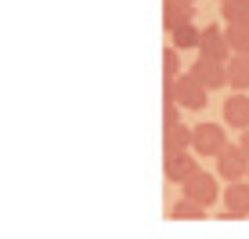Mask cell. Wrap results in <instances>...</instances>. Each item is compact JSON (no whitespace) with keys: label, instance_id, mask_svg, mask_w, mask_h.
I'll list each match as a JSON object with an SVG mask.
<instances>
[{"label":"cell","instance_id":"6da1fadb","mask_svg":"<svg viewBox=\"0 0 249 239\" xmlns=\"http://www.w3.org/2000/svg\"><path fill=\"white\" fill-rule=\"evenodd\" d=\"M206 83L192 73H181L174 80H166V98H174L181 109H206Z\"/></svg>","mask_w":249,"mask_h":239},{"label":"cell","instance_id":"7a4b0ae2","mask_svg":"<svg viewBox=\"0 0 249 239\" xmlns=\"http://www.w3.org/2000/svg\"><path fill=\"white\" fill-rule=\"evenodd\" d=\"M217 174L224 178V181H242V178L249 174V156L242 145H224V152L217 156Z\"/></svg>","mask_w":249,"mask_h":239},{"label":"cell","instance_id":"3957f363","mask_svg":"<svg viewBox=\"0 0 249 239\" xmlns=\"http://www.w3.org/2000/svg\"><path fill=\"white\" fill-rule=\"evenodd\" d=\"M224 127L220 123H199L195 127V141H192V152H199V156H220L224 152Z\"/></svg>","mask_w":249,"mask_h":239},{"label":"cell","instance_id":"277c9868","mask_svg":"<svg viewBox=\"0 0 249 239\" xmlns=\"http://www.w3.org/2000/svg\"><path fill=\"white\" fill-rule=\"evenodd\" d=\"M188 199H195V203H202V207H213V199H217V178L210 174V170H195L192 178L181 185Z\"/></svg>","mask_w":249,"mask_h":239},{"label":"cell","instance_id":"5b68a950","mask_svg":"<svg viewBox=\"0 0 249 239\" xmlns=\"http://www.w3.org/2000/svg\"><path fill=\"white\" fill-rule=\"evenodd\" d=\"M188 73L199 76L206 87H228V62H220V58H206V55H199V58L192 62V69H188Z\"/></svg>","mask_w":249,"mask_h":239},{"label":"cell","instance_id":"8992f818","mask_svg":"<svg viewBox=\"0 0 249 239\" xmlns=\"http://www.w3.org/2000/svg\"><path fill=\"white\" fill-rule=\"evenodd\" d=\"M199 55L228 62V58L235 55V51H231V44H228V33H220L217 25H206V29H202V37H199Z\"/></svg>","mask_w":249,"mask_h":239},{"label":"cell","instance_id":"52a82bcc","mask_svg":"<svg viewBox=\"0 0 249 239\" xmlns=\"http://www.w3.org/2000/svg\"><path fill=\"white\" fill-rule=\"evenodd\" d=\"M224 123L238 127V131L249 127V95H246V91H235V95L224 101Z\"/></svg>","mask_w":249,"mask_h":239},{"label":"cell","instance_id":"ba28073f","mask_svg":"<svg viewBox=\"0 0 249 239\" xmlns=\"http://www.w3.org/2000/svg\"><path fill=\"white\" fill-rule=\"evenodd\" d=\"M224 207L231 210V218H249V181H231L224 192Z\"/></svg>","mask_w":249,"mask_h":239},{"label":"cell","instance_id":"9c48e42d","mask_svg":"<svg viewBox=\"0 0 249 239\" xmlns=\"http://www.w3.org/2000/svg\"><path fill=\"white\" fill-rule=\"evenodd\" d=\"M195 170H199V163H195L192 152H174V156H166V178H170V181L184 185Z\"/></svg>","mask_w":249,"mask_h":239},{"label":"cell","instance_id":"30bf717a","mask_svg":"<svg viewBox=\"0 0 249 239\" xmlns=\"http://www.w3.org/2000/svg\"><path fill=\"white\" fill-rule=\"evenodd\" d=\"M192 141H195V127L174 123V127H166V141H162V149H166V156H174V152H188Z\"/></svg>","mask_w":249,"mask_h":239},{"label":"cell","instance_id":"8fae6325","mask_svg":"<svg viewBox=\"0 0 249 239\" xmlns=\"http://www.w3.org/2000/svg\"><path fill=\"white\" fill-rule=\"evenodd\" d=\"M192 0H166L162 4V22H166V29H177V25L192 22Z\"/></svg>","mask_w":249,"mask_h":239},{"label":"cell","instance_id":"7c38bea8","mask_svg":"<svg viewBox=\"0 0 249 239\" xmlns=\"http://www.w3.org/2000/svg\"><path fill=\"white\" fill-rule=\"evenodd\" d=\"M228 87L249 91V55H231L228 58Z\"/></svg>","mask_w":249,"mask_h":239},{"label":"cell","instance_id":"4fadbf2b","mask_svg":"<svg viewBox=\"0 0 249 239\" xmlns=\"http://www.w3.org/2000/svg\"><path fill=\"white\" fill-rule=\"evenodd\" d=\"M206 214H210V207L188 199V196H184L181 203H174V207H170V218H177V221H206Z\"/></svg>","mask_w":249,"mask_h":239},{"label":"cell","instance_id":"5bb4252c","mask_svg":"<svg viewBox=\"0 0 249 239\" xmlns=\"http://www.w3.org/2000/svg\"><path fill=\"white\" fill-rule=\"evenodd\" d=\"M170 37H174V47L188 51V47H199V37H202V29H199L195 22H184V25H177V29H170Z\"/></svg>","mask_w":249,"mask_h":239},{"label":"cell","instance_id":"9a60e30c","mask_svg":"<svg viewBox=\"0 0 249 239\" xmlns=\"http://www.w3.org/2000/svg\"><path fill=\"white\" fill-rule=\"evenodd\" d=\"M220 15H224L228 25L249 22V0H224V4H220Z\"/></svg>","mask_w":249,"mask_h":239},{"label":"cell","instance_id":"2e32d148","mask_svg":"<svg viewBox=\"0 0 249 239\" xmlns=\"http://www.w3.org/2000/svg\"><path fill=\"white\" fill-rule=\"evenodd\" d=\"M228 44L235 55H249V22H238V25H228Z\"/></svg>","mask_w":249,"mask_h":239},{"label":"cell","instance_id":"e0dca14e","mask_svg":"<svg viewBox=\"0 0 249 239\" xmlns=\"http://www.w3.org/2000/svg\"><path fill=\"white\" fill-rule=\"evenodd\" d=\"M162 69H166V80H174V76H181V47L170 44L162 51Z\"/></svg>","mask_w":249,"mask_h":239},{"label":"cell","instance_id":"ac0fdd59","mask_svg":"<svg viewBox=\"0 0 249 239\" xmlns=\"http://www.w3.org/2000/svg\"><path fill=\"white\" fill-rule=\"evenodd\" d=\"M162 113H166V127H174V123H181V105H177L174 98H166V109H162Z\"/></svg>","mask_w":249,"mask_h":239},{"label":"cell","instance_id":"d6986e66","mask_svg":"<svg viewBox=\"0 0 249 239\" xmlns=\"http://www.w3.org/2000/svg\"><path fill=\"white\" fill-rule=\"evenodd\" d=\"M238 145H242V149H246V156H249V127L242 131V141H238Z\"/></svg>","mask_w":249,"mask_h":239},{"label":"cell","instance_id":"ffe728a7","mask_svg":"<svg viewBox=\"0 0 249 239\" xmlns=\"http://www.w3.org/2000/svg\"><path fill=\"white\" fill-rule=\"evenodd\" d=\"M246 181H249V174H246Z\"/></svg>","mask_w":249,"mask_h":239},{"label":"cell","instance_id":"44dd1931","mask_svg":"<svg viewBox=\"0 0 249 239\" xmlns=\"http://www.w3.org/2000/svg\"><path fill=\"white\" fill-rule=\"evenodd\" d=\"M192 4H195V0H192Z\"/></svg>","mask_w":249,"mask_h":239}]
</instances>
